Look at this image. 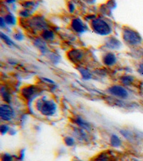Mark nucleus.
<instances>
[{
	"mask_svg": "<svg viewBox=\"0 0 143 161\" xmlns=\"http://www.w3.org/2000/svg\"><path fill=\"white\" fill-rule=\"evenodd\" d=\"M91 27L99 35H108L112 32L110 26L102 19H94L92 21Z\"/></svg>",
	"mask_w": 143,
	"mask_h": 161,
	"instance_id": "obj_1",
	"label": "nucleus"
},
{
	"mask_svg": "<svg viewBox=\"0 0 143 161\" xmlns=\"http://www.w3.org/2000/svg\"><path fill=\"white\" fill-rule=\"evenodd\" d=\"M123 39L126 42L131 45H137L140 44L142 41L139 34L132 29L124 30Z\"/></svg>",
	"mask_w": 143,
	"mask_h": 161,
	"instance_id": "obj_2",
	"label": "nucleus"
},
{
	"mask_svg": "<svg viewBox=\"0 0 143 161\" xmlns=\"http://www.w3.org/2000/svg\"><path fill=\"white\" fill-rule=\"evenodd\" d=\"M38 109L45 116H52L56 112L57 105L52 100H44L40 102Z\"/></svg>",
	"mask_w": 143,
	"mask_h": 161,
	"instance_id": "obj_3",
	"label": "nucleus"
},
{
	"mask_svg": "<svg viewBox=\"0 0 143 161\" xmlns=\"http://www.w3.org/2000/svg\"><path fill=\"white\" fill-rule=\"evenodd\" d=\"M0 115L1 118L5 121H9L14 116L13 109L8 105H1L0 107Z\"/></svg>",
	"mask_w": 143,
	"mask_h": 161,
	"instance_id": "obj_4",
	"label": "nucleus"
},
{
	"mask_svg": "<svg viewBox=\"0 0 143 161\" xmlns=\"http://www.w3.org/2000/svg\"><path fill=\"white\" fill-rule=\"evenodd\" d=\"M109 92L112 95L120 98H127L128 97V93L123 87L115 85L109 88Z\"/></svg>",
	"mask_w": 143,
	"mask_h": 161,
	"instance_id": "obj_5",
	"label": "nucleus"
},
{
	"mask_svg": "<svg viewBox=\"0 0 143 161\" xmlns=\"http://www.w3.org/2000/svg\"><path fill=\"white\" fill-rule=\"evenodd\" d=\"M38 93V88L35 86H30L22 90V95L26 99H32L34 96H36Z\"/></svg>",
	"mask_w": 143,
	"mask_h": 161,
	"instance_id": "obj_6",
	"label": "nucleus"
},
{
	"mask_svg": "<svg viewBox=\"0 0 143 161\" xmlns=\"http://www.w3.org/2000/svg\"><path fill=\"white\" fill-rule=\"evenodd\" d=\"M72 27L75 32L78 33H82L85 32V25L83 22L80 19H74L72 22Z\"/></svg>",
	"mask_w": 143,
	"mask_h": 161,
	"instance_id": "obj_7",
	"label": "nucleus"
},
{
	"mask_svg": "<svg viewBox=\"0 0 143 161\" xmlns=\"http://www.w3.org/2000/svg\"><path fill=\"white\" fill-rule=\"evenodd\" d=\"M103 62L106 65H112L116 62V57L112 53H107L103 57Z\"/></svg>",
	"mask_w": 143,
	"mask_h": 161,
	"instance_id": "obj_8",
	"label": "nucleus"
},
{
	"mask_svg": "<svg viewBox=\"0 0 143 161\" xmlns=\"http://www.w3.org/2000/svg\"><path fill=\"white\" fill-rule=\"evenodd\" d=\"M68 55L70 59L73 61V62H77V61H80L82 59V53L80 51L75 49V50L70 52Z\"/></svg>",
	"mask_w": 143,
	"mask_h": 161,
	"instance_id": "obj_9",
	"label": "nucleus"
},
{
	"mask_svg": "<svg viewBox=\"0 0 143 161\" xmlns=\"http://www.w3.org/2000/svg\"><path fill=\"white\" fill-rule=\"evenodd\" d=\"M120 45H121V44L119 42V40H117L115 37L110 38L108 41L107 42V47L111 48V49H117V48L120 47Z\"/></svg>",
	"mask_w": 143,
	"mask_h": 161,
	"instance_id": "obj_10",
	"label": "nucleus"
},
{
	"mask_svg": "<svg viewBox=\"0 0 143 161\" xmlns=\"http://www.w3.org/2000/svg\"><path fill=\"white\" fill-rule=\"evenodd\" d=\"M75 122L81 128L86 129V130H89L90 129V125H89V123L85 121V120H82L81 117H77V118L75 119Z\"/></svg>",
	"mask_w": 143,
	"mask_h": 161,
	"instance_id": "obj_11",
	"label": "nucleus"
},
{
	"mask_svg": "<svg viewBox=\"0 0 143 161\" xmlns=\"http://www.w3.org/2000/svg\"><path fill=\"white\" fill-rule=\"evenodd\" d=\"M134 81V78L130 75H125L121 77V83L124 85H130Z\"/></svg>",
	"mask_w": 143,
	"mask_h": 161,
	"instance_id": "obj_12",
	"label": "nucleus"
},
{
	"mask_svg": "<svg viewBox=\"0 0 143 161\" xmlns=\"http://www.w3.org/2000/svg\"><path fill=\"white\" fill-rule=\"evenodd\" d=\"M110 143L112 144V145L114 146V147H119L120 145V144H121L120 139L115 135H113L111 137Z\"/></svg>",
	"mask_w": 143,
	"mask_h": 161,
	"instance_id": "obj_13",
	"label": "nucleus"
},
{
	"mask_svg": "<svg viewBox=\"0 0 143 161\" xmlns=\"http://www.w3.org/2000/svg\"><path fill=\"white\" fill-rule=\"evenodd\" d=\"M42 36L44 40H50L54 38V34L50 30H44L42 34Z\"/></svg>",
	"mask_w": 143,
	"mask_h": 161,
	"instance_id": "obj_14",
	"label": "nucleus"
},
{
	"mask_svg": "<svg viewBox=\"0 0 143 161\" xmlns=\"http://www.w3.org/2000/svg\"><path fill=\"white\" fill-rule=\"evenodd\" d=\"M35 45L41 50L42 52H44V51L46 50V46L45 43L41 40H37L35 41Z\"/></svg>",
	"mask_w": 143,
	"mask_h": 161,
	"instance_id": "obj_15",
	"label": "nucleus"
},
{
	"mask_svg": "<svg viewBox=\"0 0 143 161\" xmlns=\"http://www.w3.org/2000/svg\"><path fill=\"white\" fill-rule=\"evenodd\" d=\"M80 72L81 73L82 76L83 78L85 80H89V79L92 77V75L90 74V72H89L87 69H84V68H80Z\"/></svg>",
	"mask_w": 143,
	"mask_h": 161,
	"instance_id": "obj_16",
	"label": "nucleus"
},
{
	"mask_svg": "<svg viewBox=\"0 0 143 161\" xmlns=\"http://www.w3.org/2000/svg\"><path fill=\"white\" fill-rule=\"evenodd\" d=\"M4 22H5V23L8 24V25H14L16 23V19L13 15L9 14L6 15Z\"/></svg>",
	"mask_w": 143,
	"mask_h": 161,
	"instance_id": "obj_17",
	"label": "nucleus"
},
{
	"mask_svg": "<svg viewBox=\"0 0 143 161\" xmlns=\"http://www.w3.org/2000/svg\"><path fill=\"white\" fill-rule=\"evenodd\" d=\"M1 38L3 40H4V42H5L7 44L10 45V46H12V45L14 44L13 42H12V40H10V39L8 37L7 35H4V34H3L2 32H1Z\"/></svg>",
	"mask_w": 143,
	"mask_h": 161,
	"instance_id": "obj_18",
	"label": "nucleus"
},
{
	"mask_svg": "<svg viewBox=\"0 0 143 161\" xmlns=\"http://www.w3.org/2000/svg\"><path fill=\"white\" fill-rule=\"evenodd\" d=\"M65 143L67 146H72L75 144V140L70 137H67L65 139Z\"/></svg>",
	"mask_w": 143,
	"mask_h": 161,
	"instance_id": "obj_19",
	"label": "nucleus"
},
{
	"mask_svg": "<svg viewBox=\"0 0 143 161\" xmlns=\"http://www.w3.org/2000/svg\"><path fill=\"white\" fill-rule=\"evenodd\" d=\"M1 161H13V157L9 154L2 155L1 157Z\"/></svg>",
	"mask_w": 143,
	"mask_h": 161,
	"instance_id": "obj_20",
	"label": "nucleus"
},
{
	"mask_svg": "<svg viewBox=\"0 0 143 161\" xmlns=\"http://www.w3.org/2000/svg\"><path fill=\"white\" fill-rule=\"evenodd\" d=\"M0 130H1V134H5L9 130V127L6 125H2L1 126V128H0Z\"/></svg>",
	"mask_w": 143,
	"mask_h": 161,
	"instance_id": "obj_21",
	"label": "nucleus"
},
{
	"mask_svg": "<svg viewBox=\"0 0 143 161\" xmlns=\"http://www.w3.org/2000/svg\"><path fill=\"white\" fill-rule=\"evenodd\" d=\"M2 97H3V98H4V100H5L7 102H9V101H10V99H11L10 95L8 94L7 92H4V93H3Z\"/></svg>",
	"mask_w": 143,
	"mask_h": 161,
	"instance_id": "obj_22",
	"label": "nucleus"
},
{
	"mask_svg": "<svg viewBox=\"0 0 143 161\" xmlns=\"http://www.w3.org/2000/svg\"><path fill=\"white\" fill-rule=\"evenodd\" d=\"M137 71H138V72H139V75H141L142 76H143V63L139 64Z\"/></svg>",
	"mask_w": 143,
	"mask_h": 161,
	"instance_id": "obj_23",
	"label": "nucleus"
},
{
	"mask_svg": "<svg viewBox=\"0 0 143 161\" xmlns=\"http://www.w3.org/2000/svg\"><path fill=\"white\" fill-rule=\"evenodd\" d=\"M14 37L17 40H22V39H23V35H22V34H17V35L14 36Z\"/></svg>",
	"mask_w": 143,
	"mask_h": 161,
	"instance_id": "obj_24",
	"label": "nucleus"
},
{
	"mask_svg": "<svg viewBox=\"0 0 143 161\" xmlns=\"http://www.w3.org/2000/svg\"><path fill=\"white\" fill-rule=\"evenodd\" d=\"M74 9H75V6H74L73 4L70 3V4H69V10L70 11V12L72 13V12L74 11Z\"/></svg>",
	"mask_w": 143,
	"mask_h": 161,
	"instance_id": "obj_25",
	"label": "nucleus"
},
{
	"mask_svg": "<svg viewBox=\"0 0 143 161\" xmlns=\"http://www.w3.org/2000/svg\"><path fill=\"white\" fill-rule=\"evenodd\" d=\"M21 14H22V17H29V15H30V14L28 13V11H24V12L21 13Z\"/></svg>",
	"mask_w": 143,
	"mask_h": 161,
	"instance_id": "obj_26",
	"label": "nucleus"
},
{
	"mask_svg": "<svg viewBox=\"0 0 143 161\" xmlns=\"http://www.w3.org/2000/svg\"><path fill=\"white\" fill-rule=\"evenodd\" d=\"M4 20H3L2 18H1V27H3V26H4Z\"/></svg>",
	"mask_w": 143,
	"mask_h": 161,
	"instance_id": "obj_27",
	"label": "nucleus"
},
{
	"mask_svg": "<svg viewBox=\"0 0 143 161\" xmlns=\"http://www.w3.org/2000/svg\"><path fill=\"white\" fill-rule=\"evenodd\" d=\"M75 161H80V160H75Z\"/></svg>",
	"mask_w": 143,
	"mask_h": 161,
	"instance_id": "obj_28",
	"label": "nucleus"
}]
</instances>
